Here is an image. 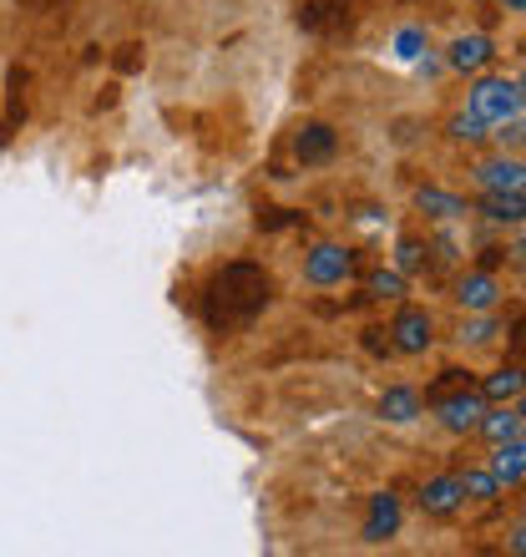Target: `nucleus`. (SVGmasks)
I'll return each mask as SVG.
<instances>
[{
  "label": "nucleus",
  "instance_id": "f257e3e1",
  "mask_svg": "<svg viewBox=\"0 0 526 557\" xmlns=\"http://www.w3.org/2000/svg\"><path fill=\"white\" fill-rule=\"evenodd\" d=\"M268 299H274V278H268V269L259 264H223L218 274H213V284H208V324L213 330H243V324H253L268 309Z\"/></svg>",
  "mask_w": 526,
  "mask_h": 557
},
{
  "label": "nucleus",
  "instance_id": "f03ea898",
  "mask_svg": "<svg viewBox=\"0 0 526 557\" xmlns=\"http://www.w3.org/2000/svg\"><path fill=\"white\" fill-rule=\"evenodd\" d=\"M466 112H476L486 127H512V122H522V82L486 76V82H476V87H471V107H466Z\"/></svg>",
  "mask_w": 526,
  "mask_h": 557
},
{
  "label": "nucleus",
  "instance_id": "7ed1b4c3",
  "mask_svg": "<svg viewBox=\"0 0 526 557\" xmlns=\"http://www.w3.org/2000/svg\"><path fill=\"white\" fill-rule=\"evenodd\" d=\"M304 274H309V284H345V278L354 274V253L350 249H339V244H320V249L304 259Z\"/></svg>",
  "mask_w": 526,
  "mask_h": 557
},
{
  "label": "nucleus",
  "instance_id": "20e7f679",
  "mask_svg": "<svg viewBox=\"0 0 526 557\" xmlns=\"http://www.w3.org/2000/svg\"><path fill=\"white\" fill-rule=\"evenodd\" d=\"M335 152H339V133L329 122H309L293 137V158L304 162V168H324V162H335Z\"/></svg>",
  "mask_w": 526,
  "mask_h": 557
},
{
  "label": "nucleus",
  "instance_id": "39448f33",
  "mask_svg": "<svg viewBox=\"0 0 526 557\" xmlns=\"http://www.w3.org/2000/svg\"><path fill=\"white\" fill-rule=\"evenodd\" d=\"M436 406H440V421L451 425V431H476L481 425V416H486V396H476V391H451V396H436Z\"/></svg>",
  "mask_w": 526,
  "mask_h": 557
},
{
  "label": "nucleus",
  "instance_id": "423d86ee",
  "mask_svg": "<svg viewBox=\"0 0 526 557\" xmlns=\"http://www.w3.org/2000/svg\"><path fill=\"white\" fill-rule=\"evenodd\" d=\"M299 26L314 30V36H339V30H350V5L345 0H304Z\"/></svg>",
  "mask_w": 526,
  "mask_h": 557
},
{
  "label": "nucleus",
  "instance_id": "0eeeda50",
  "mask_svg": "<svg viewBox=\"0 0 526 557\" xmlns=\"http://www.w3.org/2000/svg\"><path fill=\"white\" fill-rule=\"evenodd\" d=\"M390 345L394 350H405V355H425L430 350V314L425 309H400L390 324Z\"/></svg>",
  "mask_w": 526,
  "mask_h": 557
},
{
  "label": "nucleus",
  "instance_id": "6e6552de",
  "mask_svg": "<svg viewBox=\"0 0 526 557\" xmlns=\"http://www.w3.org/2000/svg\"><path fill=\"white\" fill-rule=\"evenodd\" d=\"M476 177H481L486 193H522L526 188V168L522 158H491L476 168Z\"/></svg>",
  "mask_w": 526,
  "mask_h": 557
},
{
  "label": "nucleus",
  "instance_id": "1a4fd4ad",
  "mask_svg": "<svg viewBox=\"0 0 526 557\" xmlns=\"http://www.w3.org/2000/svg\"><path fill=\"white\" fill-rule=\"evenodd\" d=\"M461 502H466V492H461V476H436V482L421 486V507L430 517H451Z\"/></svg>",
  "mask_w": 526,
  "mask_h": 557
},
{
  "label": "nucleus",
  "instance_id": "9d476101",
  "mask_svg": "<svg viewBox=\"0 0 526 557\" xmlns=\"http://www.w3.org/2000/svg\"><path fill=\"white\" fill-rule=\"evenodd\" d=\"M394 532H400V502L390 492L370 502V517H365V543H390Z\"/></svg>",
  "mask_w": 526,
  "mask_h": 557
},
{
  "label": "nucleus",
  "instance_id": "9b49d317",
  "mask_svg": "<svg viewBox=\"0 0 526 557\" xmlns=\"http://www.w3.org/2000/svg\"><path fill=\"white\" fill-rule=\"evenodd\" d=\"M491 471H497V482L522 486L526 482V441L522 436L497 441V461H491Z\"/></svg>",
  "mask_w": 526,
  "mask_h": 557
},
{
  "label": "nucleus",
  "instance_id": "f8f14e48",
  "mask_svg": "<svg viewBox=\"0 0 526 557\" xmlns=\"http://www.w3.org/2000/svg\"><path fill=\"white\" fill-rule=\"evenodd\" d=\"M491 57H497L491 36H461V41L451 46V66H455V72H481Z\"/></svg>",
  "mask_w": 526,
  "mask_h": 557
},
{
  "label": "nucleus",
  "instance_id": "ddd939ff",
  "mask_svg": "<svg viewBox=\"0 0 526 557\" xmlns=\"http://www.w3.org/2000/svg\"><path fill=\"white\" fill-rule=\"evenodd\" d=\"M380 416L385 421H394V425L415 421V416H421V396H415L410 385H390V391L380 396Z\"/></svg>",
  "mask_w": 526,
  "mask_h": 557
},
{
  "label": "nucleus",
  "instance_id": "4468645a",
  "mask_svg": "<svg viewBox=\"0 0 526 557\" xmlns=\"http://www.w3.org/2000/svg\"><path fill=\"white\" fill-rule=\"evenodd\" d=\"M455 299H461L466 309H491V305H497V278H491V274L461 278V284H455Z\"/></svg>",
  "mask_w": 526,
  "mask_h": 557
},
{
  "label": "nucleus",
  "instance_id": "2eb2a0df",
  "mask_svg": "<svg viewBox=\"0 0 526 557\" xmlns=\"http://www.w3.org/2000/svg\"><path fill=\"white\" fill-rule=\"evenodd\" d=\"M415 203H421V213H430V219H461V213H466V203L446 188H421Z\"/></svg>",
  "mask_w": 526,
  "mask_h": 557
},
{
  "label": "nucleus",
  "instance_id": "dca6fc26",
  "mask_svg": "<svg viewBox=\"0 0 526 557\" xmlns=\"http://www.w3.org/2000/svg\"><path fill=\"white\" fill-rule=\"evenodd\" d=\"M486 219L491 223H522L526 219V198L522 193H486Z\"/></svg>",
  "mask_w": 526,
  "mask_h": 557
},
{
  "label": "nucleus",
  "instance_id": "f3484780",
  "mask_svg": "<svg viewBox=\"0 0 526 557\" xmlns=\"http://www.w3.org/2000/svg\"><path fill=\"white\" fill-rule=\"evenodd\" d=\"M476 431H486L491 441H512V436H522V411H491V416H481V425Z\"/></svg>",
  "mask_w": 526,
  "mask_h": 557
},
{
  "label": "nucleus",
  "instance_id": "a211bd4d",
  "mask_svg": "<svg viewBox=\"0 0 526 557\" xmlns=\"http://www.w3.org/2000/svg\"><path fill=\"white\" fill-rule=\"evenodd\" d=\"M481 396H486V400H516V396H522V370H516V366L497 370V375L486 381Z\"/></svg>",
  "mask_w": 526,
  "mask_h": 557
},
{
  "label": "nucleus",
  "instance_id": "6ab92c4d",
  "mask_svg": "<svg viewBox=\"0 0 526 557\" xmlns=\"http://www.w3.org/2000/svg\"><path fill=\"white\" fill-rule=\"evenodd\" d=\"M461 492L476 502H491L501 492V482H497V471H466V476H461Z\"/></svg>",
  "mask_w": 526,
  "mask_h": 557
},
{
  "label": "nucleus",
  "instance_id": "aec40b11",
  "mask_svg": "<svg viewBox=\"0 0 526 557\" xmlns=\"http://www.w3.org/2000/svg\"><path fill=\"white\" fill-rule=\"evenodd\" d=\"M400 284H405V278L394 274V269H380V274H370V294H375V299H394V294H400Z\"/></svg>",
  "mask_w": 526,
  "mask_h": 557
},
{
  "label": "nucleus",
  "instance_id": "412c9836",
  "mask_svg": "<svg viewBox=\"0 0 526 557\" xmlns=\"http://www.w3.org/2000/svg\"><path fill=\"white\" fill-rule=\"evenodd\" d=\"M421 46H425V36L415 26H405L400 36H394V51H400V61H415V57H421Z\"/></svg>",
  "mask_w": 526,
  "mask_h": 557
},
{
  "label": "nucleus",
  "instance_id": "4be33fe9",
  "mask_svg": "<svg viewBox=\"0 0 526 557\" xmlns=\"http://www.w3.org/2000/svg\"><path fill=\"white\" fill-rule=\"evenodd\" d=\"M455 137H461V143H481V137H486V122L476 117V112H461V117H455Z\"/></svg>",
  "mask_w": 526,
  "mask_h": 557
},
{
  "label": "nucleus",
  "instance_id": "5701e85b",
  "mask_svg": "<svg viewBox=\"0 0 526 557\" xmlns=\"http://www.w3.org/2000/svg\"><path fill=\"white\" fill-rule=\"evenodd\" d=\"M425 264V253L415 238H400V274H415V269Z\"/></svg>",
  "mask_w": 526,
  "mask_h": 557
},
{
  "label": "nucleus",
  "instance_id": "b1692460",
  "mask_svg": "<svg viewBox=\"0 0 526 557\" xmlns=\"http://www.w3.org/2000/svg\"><path fill=\"white\" fill-rule=\"evenodd\" d=\"M466 385H471L466 370H446V375H440V385L430 391V400H436V396H451V391H466Z\"/></svg>",
  "mask_w": 526,
  "mask_h": 557
},
{
  "label": "nucleus",
  "instance_id": "393cba45",
  "mask_svg": "<svg viewBox=\"0 0 526 557\" xmlns=\"http://www.w3.org/2000/svg\"><path fill=\"white\" fill-rule=\"evenodd\" d=\"M491 335H497V324H491V320H476V324H466V335H461V339H471V345H486Z\"/></svg>",
  "mask_w": 526,
  "mask_h": 557
},
{
  "label": "nucleus",
  "instance_id": "a878e982",
  "mask_svg": "<svg viewBox=\"0 0 526 557\" xmlns=\"http://www.w3.org/2000/svg\"><path fill=\"white\" fill-rule=\"evenodd\" d=\"M284 223H299V213H284V208H268V219H259V228H284Z\"/></svg>",
  "mask_w": 526,
  "mask_h": 557
},
{
  "label": "nucleus",
  "instance_id": "bb28decb",
  "mask_svg": "<svg viewBox=\"0 0 526 557\" xmlns=\"http://www.w3.org/2000/svg\"><path fill=\"white\" fill-rule=\"evenodd\" d=\"M117 66H122V72H137V66H142V46H122Z\"/></svg>",
  "mask_w": 526,
  "mask_h": 557
},
{
  "label": "nucleus",
  "instance_id": "cd10ccee",
  "mask_svg": "<svg viewBox=\"0 0 526 557\" xmlns=\"http://www.w3.org/2000/svg\"><path fill=\"white\" fill-rule=\"evenodd\" d=\"M365 345H370V350H375V355H390V350H394L390 339H380V330H370V335H365Z\"/></svg>",
  "mask_w": 526,
  "mask_h": 557
},
{
  "label": "nucleus",
  "instance_id": "c85d7f7f",
  "mask_svg": "<svg viewBox=\"0 0 526 557\" xmlns=\"http://www.w3.org/2000/svg\"><path fill=\"white\" fill-rule=\"evenodd\" d=\"M501 5H506L512 15H522V11H526V0H501Z\"/></svg>",
  "mask_w": 526,
  "mask_h": 557
},
{
  "label": "nucleus",
  "instance_id": "c756f323",
  "mask_svg": "<svg viewBox=\"0 0 526 557\" xmlns=\"http://www.w3.org/2000/svg\"><path fill=\"white\" fill-rule=\"evenodd\" d=\"M15 5H26V11H41V5H51V0H15Z\"/></svg>",
  "mask_w": 526,
  "mask_h": 557
},
{
  "label": "nucleus",
  "instance_id": "7c9ffc66",
  "mask_svg": "<svg viewBox=\"0 0 526 557\" xmlns=\"http://www.w3.org/2000/svg\"><path fill=\"white\" fill-rule=\"evenodd\" d=\"M345 5H354V0H345Z\"/></svg>",
  "mask_w": 526,
  "mask_h": 557
}]
</instances>
